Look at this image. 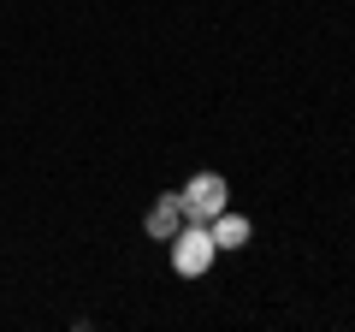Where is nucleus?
<instances>
[{
    "label": "nucleus",
    "mask_w": 355,
    "mask_h": 332,
    "mask_svg": "<svg viewBox=\"0 0 355 332\" xmlns=\"http://www.w3.org/2000/svg\"><path fill=\"white\" fill-rule=\"evenodd\" d=\"M214 231L207 226H190V219H184V226H178V238H172V273H184V279H202L207 267H214Z\"/></svg>",
    "instance_id": "f257e3e1"
},
{
    "label": "nucleus",
    "mask_w": 355,
    "mask_h": 332,
    "mask_svg": "<svg viewBox=\"0 0 355 332\" xmlns=\"http://www.w3.org/2000/svg\"><path fill=\"white\" fill-rule=\"evenodd\" d=\"M178 196H184V219H190V226H207L219 208H231V190H225V179H219V172H196Z\"/></svg>",
    "instance_id": "f03ea898"
},
{
    "label": "nucleus",
    "mask_w": 355,
    "mask_h": 332,
    "mask_svg": "<svg viewBox=\"0 0 355 332\" xmlns=\"http://www.w3.org/2000/svg\"><path fill=\"white\" fill-rule=\"evenodd\" d=\"M178 226H184V196H178V190L154 196V208L142 214V231H148L154 243H172V238H178Z\"/></svg>",
    "instance_id": "7ed1b4c3"
},
{
    "label": "nucleus",
    "mask_w": 355,
    "mask_h": 332,
    "mask_svg": "<svg viewBox=\"0 0 355 332\" xmlns=\"http://www.w3.org/2000/svg\"><path fill=\"white\" fill-rule=\"evenodd\" d=\"M207 231H214V249H249V238H254L249 214H231V208H219L207 219Z\"/></svg>",
    "instance_id": "20e7f679"
}]
</instances>
